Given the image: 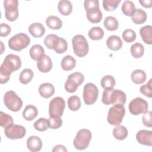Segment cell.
<instances>
[{
  "label": "cell",
  "mask_w": 152,
  "mask_h": 152,
  "mask_svg": "<svg viewBox=\"0 0 152 152\" xmlns=\"http://www.w3.org/2000/svg\"><path fill=\"white\" fill-rule=\"evenodd\" d=\"M21 66V61L18 55L14 54L7 55L0 67L1 84L7 83L11 73L19 69Z\"/></svg>",
  "instance_id": "1"
},
{
  "label": "cell",
  "mask_w": 152,
  "mask_h": 152,
  "mask_svg": "<svg viewBox=\"0 0 152 152\" xmlns=\"http://www.w3.org/2000/svg\"><path fill=\"white\" fill-rule=\"evenodd\" d=\"M126 94L120 90L108 88L104 89L102 102L106 105L119 104L124 105L126 102Z\"/></svg>",
  "instance_id": "2"
},
{
  "label": "cell",
  "mask_w": 152,
  "mask_h": 152,
  "mask_svg": "<svg viewBox=\"0 0 152 152\" xmlns=\"http://www.w3.org/2000/svg\"><path fill=\"white\" fill-rule=\"evenodd\" d=\"M124 106L116 104L109 109L107 116V120L109 124L118 126L121 124L125 114V109Z\"/></svg>",
  "instance_id": "3"
},
{
  "label": "cell",
  "mask_w": 152,
  "mask_h": 152,
  "mask_svg": "<svg viewBox=\"0 0 152 152\" xmlns=\"http://www.w3.org/2000/svg\"><path fill=\"white\" fill-rule=\"evenodd\" d=\"M72 45L74 53L80 58H83L87 55L89 47L87 40L85 37L81 34H77L72 38Z\"/></svg>",
  "instance_id": "4"
},
{
  "label": "cell",
  "mask_w": 152,
  "mask_h": 152,
  "mask_svg": "<svg viewBox=\"0 0 152 152\" xmlns=\"http://www.w3.org/2000/svg\"><path fill=\"white\" fill-rule=\"evenodd\" d=\"M30 39L25 33H20L12 37L8 40V46L13 50L20 51L26 48L30 44Z\"/></svg>",
  "instance_id": "5"
},
{
  "label": "cell",
  "mask_w": 152,
  "mask_h": 152,
  "mask_svg": "<svg viewBox=\"0 0 152 152\" xmlns=\"http://www.w3.org/2000/svg\"><path fill=\"white\" fill-rule=\"evenodd\" d=\"M4 102L6 107L12 112L19 111L23 106L21 99L12 90L8 91L5 93Z\"/></svg>",
  "instance_id": "6"
},
{
  "label": "cell",
  "mask_w": 152,
  "mask_h": 152,
  "mask_svg": "<svg viewBox=\"0 0 152 152\" xmlns=\"http://www.w3.org/2000/svg\"><path fill=\"white\" fill-rule=\"evenodd\" d=\"M91 132L87 129H81L78 131L74 140V145L79 150L87 148L91 139Z\"/></svg>",
  "instance_id": "7"
},
{
  "label": "cell",
  "mask_w": 152,
  "mask_h": 152,
  "mask_svg": "<svg viewBox=\"0 0 152 152\" xmlns=\"http://www.w3.org/2000/svg\"><path fill=\"white\" fill-rule=\"evenodd\" d=\"M84 80V77L81 72H75L69 74L65 83V90L70 93H74L83 84Z\"/></svg>",
  "instance_id": "8"
},
{
  "label": "cell",
  "mask_w": 152,
  "mask_h": 152,
  "mask_svg": "<svg viewBox=\"0 0 152 152\" xmlns=\"http://www.w3.org/2000/svg\"><path fill=\"white\" fill-rule=\"evenodd\" d=\"M65 107V102L61 97H55L50 100L49 106V114L51 117L62 116Z\"/></svg>",
  "instance_id": "9"
},
{
  "label": "cell",
  "mask_w": 152,
  "mask_h": 152,
  "mask_svg": "<svg viewBox=\"0 0 152 152\" xmlns=\"http://www.w3.org/2000/svg\"><path fill=\"white\" fill-rule=\"evenodd\" d=\"M99 90L97 86L91 83L86 84L83 88V99L86 104H94L98 97Z\"/></svg>",
  "instance_id": "10"
},
{
  "label": "cell",
  "mask_w": 152,
  "mask_h": 152,
  "mask_svg": "<svg viewBox=\"0 0 152 152\" xmlns=\"http://www.w3.org/2000/svg\"><path fill=\"white\" fill-rule=\"evenodd\" d=\"M18 1L17 0H5L4 7L5 16L10 21H14L18 17Z\"/></svg>",
  "instance_id": "11"
},
{
  "label": "cell",
  "mask_w": 152,
  "mask_h": 152,
  "mask_svg": "<svg viewBox=\"0 0 152 152\" xmlns=\"http://www.w3.org/2000/svg\"><path fill=\"white\" fill-rule=\"evenodd\" d=\"M129 110L134 115L144 113L148 111V103L141 97H136L132 99L129 104Z\"/></svg>",
  "instance_id": "12"
},
{
  "label": "cell",
  "mask_w": 152,
  "mask_h": 152,
  "mask_svg": "<svg viewBox=\"0 0 152 152\" xmlns=\"http://www.w3.org/2000/svg\"><path fill=\"white\" fill-rule=\"evenodd\" d=\"M4 132L6 137L9 139H21L26 135V129L22 125L13 124L5 128Z\"/></svg>",
  "instance_id": "13"
},
{
  "label": "cell",
  "mask_w": 152,
  "mask_h": 152,
  "mask_svg": "<svg viewBox=\"0 0 152 152\" xmlns=\"http://www.w3.org/2000/svg\"><path fill=\"white\" fill-rule=\"evenodd\" d=\"M86 11V16L88 20L91 23H99L102 19V12L99 5L89 8Z\"/></svg>",
  "instance_id": "14"
},
{
  "label": "cell",
  "mask_w": 152,
  "mask_h": 152,
  "mask_svg": "<svg viewBox=\"0 0 152 152\" xmlns=\"http://www.w3.org/2000/svg\"><path fill=\"white\" fill-rule=\"evenodd\" d=\"M137 141L144 145H152V131L149 130L142 129L139 131L136 134Z\"/></svg>",
  "instance_id": "15"
},
{
  "label": "cell",
  "mask_w": 152,
  "mask_h": 152,
  "mask_svg": "<svg viewBox=\"0 0 152 152\" xmlns=\"http://www.w3.org/2000/svg\"><path fill=\"white\" fill-rule=\"evenodd\" d=\"M37 67L41 72L46 73L49 72L52 68V62L50 58L45 55L37 62Z\"/></svg>",
  "instance_id": "16"
},
{
  "label": "cell",
  "mask_w": 152,
  "mask_h": 152,
  "mask_svg": "<svg viewBox=\"0 0 152 152\" xmlns=\"http://www.w3.org/2000/svg\"><path fill=\"white\" fill-rule=\"evenodd\" d=\"M27 147L31 151H39L42 147V141L37 136H30L27 140Z\"/></svg>",
  "instance_id": "17"
},
{
  "label": "cell",
  "mask_w": 152,
  "mask_h": 152,
  "mask_svg": "<svg viewBox=\"0 0 152 152\" xmlns=\"http://www.w3.org/2000/svg\"><path fill=\"white\" fill-rule=\"evenodd\" d=\"M39 93L43 98L48 99L55 93V87L51 83H45L39 86Z\"/></svg>",
  "instance_id": "18"
},
{
  "label": "cell",
  "mask_w": 152,
  "mask_h": 152,
  "mask_svg": "<svg viewBox=\"0 0 152 152\" xmlns=\"http://www.w3.org/2000/svg\"><path fill=\"white\" fill-rule=\"evenodd\" d=\"M106 45L112 50H118L122 46V41L119 36L112 35L107 38Z\"/></svg>",
  "instance_id": "19"
},
{
  "label": "cell",
  "mask_w": 152,
  "mask_h": 152,
  "mask_svg": "<svg viewBox=\"0 0 152 152\" xmlns=\"http://www.w3.org/2000/svg\"><path fill=\"white\" fill-rule=\"evenodd\" d=\"M28 31L34 37H41L45 33V28L41 23H34L28 27Z\"/></svg>",
  "instance_id": "20"
},
{
  "label": "cell",
  "mask_w": 152,
  "mask_h": 152,
  "mask_svg": "<svg viewBox=\"0 0 152 152\" xmlns=\"http://www.w3.org/2000/svg\"><path fill=\"white\" fill-rule=\"evenodd\" d=\"M68 49V43L66 40L62 37L57 36L55 39L53 45V49L57 53L61 54L65 52Z\"/></svg>",
  "instance_id": "21"
},
{
  "label": "cell",
  "mask_w": 152,
  "mask_h": 152,
  "mask_svg": "<svg viewBox=\"0 0 152 152\" xmlns=\"http://www.w3.org/2000/svg\"><path fill=\"white\" fill-rule=\"evenodd\" d=\"M152 27L150 25L145 26L140 30V34L144 42L148 45L152 44Z\"/></svg>",
  "instance_id": "22"
},
{
  "label": "cell",
  "mask_w": 152,
  "mask_h": 152,
  "mask_svg": "<svg viewBox=\"0 0 152 152\" xmlns=\"http://www.w3.org/2000/svg\"><path fill=\"white\" fill-rule=\"evenodd\" d=\"M38 114L37 108L33 105H27L25 107L23 112V116L26 120L28 121H33L35 119Z\"/></svg>",
  "instance_id": "23"
},
{
  "label": "cell",
  "mask_w": 152,
  "mask_h": 152,
  "mask_svg": "<svg viewBox=\"0 0 152 152\" xmlns=\"http://www.w3.org/2000/svg\"><path fill=\"white\" fill-rule=\"evenodd\" d=\"M30 56L34 61H38L45 55V50L40 45H34L30 49Z\"/></svg>",
  "instance_id": "24"
},
{
  "label": "cell",
  "mask_w": 152,
  "mask_h": 152,
  "mask_svg": "<svg viewBox=\"0 0 152 152\" xmlns=\"http://www.w3.org/2000/svg\"><path fill=\"white\" fill-rule=\"evenodd\" d=\"M58 8L63 15H69L72 11V5L68 0H61L58 2Z\"/></svg>",
  "instance_id": "25"
},
{
  "label": "cell",
  "mask_w": 152,
  "mask_h": 152,
  "mask_svg": "<svg viewBox=\"0 0 152 152\" xmlns=\"http://www.w3.org/2000/svg\"><path fill=\"white\" fill-rule=\"evenodd\" d=\"M46 24L52 30H59L62 26V20L55 15L49 16L46 20Z\"/></svg>",
  "instance_id": "26"
},
{
  "label": "cell",
  "mask_w": 152,
  "mask_h": 152,
  "mask_svg": "<svg viewBox=\"0 0 152 152\" xmlns=\"http://www.w3.org/2000/svg\"><path fill=\"white\" fill-rule=\"evenodd\" d=\"M146 12L141 8L135 10V12L131 16L132 21L136 24H141L144 23L147 20Z\"/></svg>",
  "instance_id": "27"
},
{
  "label": "cell",
  "mask_w": 152,
  "mask_h": 152,
  "mask_svg": "<svg viewBox=\"0 0 152 152\" xmlns=\"http://www.w3.org/2000/svg\"><path fill=\"white\" fill-rule=\"evenodd\" d=\"M61 67L65 71H69L74 68L76 65V61L71 55L64 56L61 61Z\"/></svg>",
  "instance_id": "28"
},
{
  "label": "cell",
  "mask_w": 152,
  "mask_h": 152,
  "mask_svg": "<svg viewBox=\"0 0 152 152\" xmlns=\"http://www.w3.org/2000/svg\"><path fill=\"white\" fill-rule=\"evenodd\" d=\"M131 78L135 84H140L145 82L146 80V74L142 69H136L132 72Z\"/></svg>",
  "instance_id": "29"
},
{
  "label": "cell",
  "mask_w": 152,
  "mask_h": 152,
  "mask_svg": "<svg viewBox=\"0 0 152 152\" xmlns=\"http://www.w3.org/2000/svg\"><path fill=\"white\" fill-rule=\"evenodd\" d=\"M113 135L118 140H124L128 136V130L122 125L116 126L113 129Z\"/></svg>",
  "instance_id": "30"
},
{
  "label": "cell",
  "mask_w": 152,
  "mask_h": 152,
  "mask_svg": "<svg viewBox=\"0 0 152 152\" xmlns=\"http://www.w3.org/2000/svg\"><path fill=\"white\" fill-rule=\"evenodd\" d=\"M34 73L33 71L30 68L24 69L20 73L19 80L21 84H27L31 81L33 78Z\"/></svg>",
  "instance_id": "31"
},
{
  "label": "cell",
  "mask_w": 152,
  "mask_h": 152,
  "mask_svg": "<svg viewBox=\"0 0 152 152\" xmlns=\"http://www.w3.org/2000/svg\"><path fill=\"white\" fill-rule=\"evenodd\" d=\"M104 26L109 31H115L118 28V21L114 17L108 16L106 17L104 21Z\"/></svg>",
  "instance_id": "32"
},
{
  "label": "cell",
  "mask_w": 152,
  "mask_h": 152,
  "mask_svg": "<svg viewBox=\"0 0 152 152\" xmlns=\"http://www.w3.org/2000/svg\"><path fill=\"white\" fill-rule=\"evenodd\" d=\"M88 37L93 40H101L104 36V31L100 27H94L90 28L88 32Z\"/></svg>",
  "instance_id": "33"
},
{
  "label": "cell",
  "mask_w": 152,
  "mask_h": 152,
  "mask_svg": "<svg viewBox=\"0 0 152 152\" xmlns=\"http://www.w3.org/2000/svg\"><path fill=\"white\" fill-rule=\"evenodd\" d=\"M122 11L126 16L131 17L135 11V7L133 2L131 1H125L124 2L122 8Z\"/></svg>",
  "instance_id": "34"
},
{
  "label": "cell",
  "mask_w": 152,
  "mask_h": 152,
  "mask_svg": "<svg viewBox=\"0 0 152 152\" xmlns=\"http://www.w3.org/2000/svg\"><path fill=\"white\" fill-rule=\"evenodd\" d=\"M130 51L133 57L135 58H140L144 55V48L142 44L135 43L131 46Z\"/></svg>",
  "instance_id": "35"
},
{
  "label": "cell",
  "mask_w": 152,
  "mask_h": 152,
  "mask_svg": "<svg viewBox=\"0 0 152 152\" xmlns=\"http://www.w3.org/2000/svg\"><path fill=\"white\" fill-rule=\"evenodd\" d=\"M81 105V100L77 96H72L68 99V107L72 111H77L80 108Z\"/></svg>",
  "instance_id": "36"
},
{
  "label": "cell",
  "mask_w": 152,
  "mask_h": 152,
  "mask_svg": "<svg viewBox=\"0 0 152 152\" xmlns=\"http://www.w3.org/2000/svg\"><path fill=\"white\" fill-rule=\"evenodd\" d=\"M115 79L112 75H106L104 76L100 81V85L104 89L113 88L115 86Z\"/></svg>",
  "instance_id": "37"
},
{
  "label": "cell",
  "mask_w": 152,
  "mask_h": 152,
  "mask_svg": "<svg viewBox=\"0 0 152 152\" xmlns=\"http://www.w3.org/2000/svg\"><path fill=\"white\" fill-rule=\"evenodd\" d=\"M14 124L13 118L9 115L5 113L2 111L0 112V125L6 128Z\"/></svg>",
  "instance_id": "38"
},
{
  "label": "cell",
  "mask_w": 152,
  "mask_h": 152,
  "mask_svg": "<svg viewBox=\"0 0 152 152\" xmlns=\"http://www.w3.org/2000/svg\"><path fill=\"white\" fill-rule=\"evenodd\" d=\"M34 128L38 131H45L49 128L48 121L44 118H40L34 123Z\"/></svg>",
  "instance_id": "39"
},
{
  "label": "cell",
  "mask_w": 152,
  "mask_h": 152,
  "mask_svg": "<svg viewBox=\"0 0 152 152\" xmlns=\"http://www.w3.org/2000/svg\"><path fill=\"white\" fill-rule=\"evenodd\" d=\"M121 0H103V7L107 11H113L121 3Z\"/></svg>",
  "instance_id": "40"
},
{
  "label": "cell",
  "mask_w": 152,
  "mask_h": 152,
  "mask_svg": "<svg viewBox=\"0 0 152 152\" xmlns=\"http://www.w3.org/2000/svg\"><path fill=\"white\" fill-rule=\"evenodd\" d=\"M49 128L51 129H58L62 126V120L61 117H51L49 116V118L48 119Z\"/></svg>",
  "instance_id": "41"
},
{
  "label": "cell",
  "mask_w": 152,
  "mask_h": 152,
  "mask_svg": "<svg viewBox=\"0 0 152 152\" xmlns=\"http://www.w3.org/2000/svg\"><path fill=\"white\" fill-rule=\"evenodd\" d=\"M152 80L150 79L149 81L140 87V93L147 97L151 98L152 97Z\"/></svg>",
  "instance_id": "42"
},
{
  "label": "cell",
  "mask_w": 152,
  "mask_h": 152,
  "mask_svg": "<svg viewBox=\"0 0 152 152\" xmlns=\"http://www.w3.org/2000/svg\"><path fill=\"white\" fill-rule=\"evenodd\" d=\"M122 38L126 42L131 43L135 40L136 33L133 30L126 29L122 33Z\"/></svg>",
  "instance_id": "43"
},
{
  "label": "cell",
  "mask_w": 152,
  "mask_h": 152,
  "mask_svg": "<svg viewBox=\"0 0 152 152\" xmlns=\"http://www.w3.org/2000/svg\"><path fill=\"white\" fill-rule=\"evenodd\" d=\"M58 36L54 34H50L46 36L44 39L45 45L49 49H53V45L55 39Z\"/></svg>",
  "instance_id": "44"
},
{
  "label": "cell",
  "mask_w": 152,
  "mask_h": 152,
  "mask_svg": "<svg viewBox=\"0 0 152 152\" xmlns=\"http://www.w3.org/2000/svg\"><path fill=\"white\" fill-rule=\"evenodd\" d=\"M152 112L151 111H147L144 113L142 118V121L143 124L151 128L152 126Z\"/></svg>",
  "instance_id": "45"
},
{
  "label": "cell",
  "mask_w": 152,
  "mask_h": 152,
  "mask_svg": "<svg viewBox=\"0 0 152 152\" xmlns=\"http://www.w3.org/2000/svg\"><path fill=\"white\" fill-rule=\"evenodd\" d=\"M11 31V27L6 23L1 24V31L0 36L1 37H6L7 36Z\"/></svg>",
  "instance_id": "46"
},
{
  "label": "cell",
  "mask_w": 152,
  "mask_h": 152,
  "mask_svg": "<svg viewBox=\"0 0 152 152\" xmlns=\"http://www.w3.org/2000/svg\"><path fill=\"white\" fill-rule=\"evenodd\" d=\"M139 2L141 4L142 6H143L145 8H151L152 7V1L148 0V1H139Z\"/></svg>",
  "instance_id": "47"
},
{
  "label": "cell",
  "mask_w": 152,
  "mask_h": 152,
  "mask_svg": "<svg viewBox=\"0 0 152 152\" xmlns=\"http://www.w3.org/2000/svg\"><path fill=\"white\" fill-rule=\"evenodd\" d=\"M67 149L65 148V146L62 145H57L54 147L52 149V151H67Z\"/></svg>",
  "instance_id": "48"
}]
</instances>
